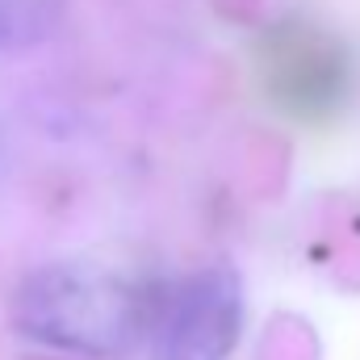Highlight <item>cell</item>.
I'll return each instance as SVG.
<instances>
[{
	"mask_svg": "<svg viewBox=\"0 0 360 360\" xmlns=\"http://www.w3.org/2000/svg\"><path fill=\"white\" fill-rule=\"evenodd\" d=\"M8 323L17 335L46 348L117 356L143 335V297L130 281L101 264L55 260L17 281L8 297Z\"/></svg>",
	"mask_w": 360,
	"mask_h": 360,
	"instance_id": "obj_1",
	"label": "cell"
},
{
	"mask_svg": "<svg viewBox=\"0 0 360 360\" xmlns=\"http://www.w3.org/2000/svg\"><path fill=\"white\" fill-rule=\"evenodd\" d=\"M243 331V281L231 264L188 272L168 293L155 327L151 360H226Z\"/></svg>",
	"mask_w": 360,
	"mask_h": 360,
	"instance_id": "obj_2",
	"label": "cell"
},
{
	"mask_svg": "<svg viewBox=\"0 0 360 360\" xmlns=\"http://www.w3.org/2000/svg\"><path fill=\"white\" fill-rule=\"evenodd\" d=\"M68 17V0H0V55L46 42Z\"/></svg>",
	"mask_w": 360,
	"mask_h": 360,
	"instance_id": "obj_3",
	"label": "cell"
}]
</instances>
